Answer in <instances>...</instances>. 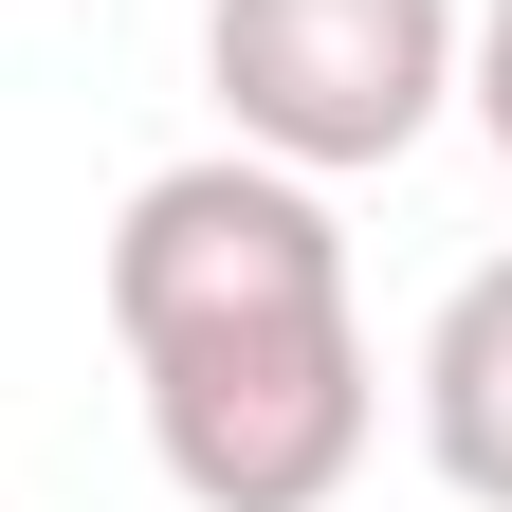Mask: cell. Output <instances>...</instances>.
I'll return each mask as SVG.
<instances>
[{"instance_id": "cell-3", "label": "cell", "mask_w": 512, "mask_h": 512, "mask_svg": "<svg viewBox=\"0 0 512 512\" xmlns=\"http://www.w3.org/2000/svg\"><path fill=\"white\" fill-rule=\"evenodd\" d=\"M421 458L458 476V512H512V256H476L421 330Z\"/></svg>"}, {"instance_id": "cell-1", "label": "cell", "mask_w": 512, "mask_h": 512, "mask_svg": "<svg viewBox=\"0 0 512 512\" xmlns=\"http://www.w3.org/2000/svg\"><path fill=\"white\" fill-rule=\"evenodd\" d=\"M110 330L147 384V458L183 512H330L384 384H366V311H348V220L330 183L202 147L147 165L110 220Z\"/></svg>"}, {"instance_id": "cell-2", "label": "cell", "mask_w": 512, "mask_h": 512, "mask_svg": "<svg viewBox=\"0 0 512 512\" xmlns=\"http://www.w3.org/2000/svg\"><path fill=\"white\" fill-rule=\"evenodd\" d=\"M202 92L293 183L403 165L458 110V0H202Z\"/></svg>"}, {"instance_id": "cell-4", "label": "cell", "mask_w": 512, "mask_h": 512, "mask_svg": "<svg viewBox=\"0 0 512 512\" xmlns=\"http://www.w3.org/2000/svg\"><path fill=\"white\" fill-rule=\"evenodd\" d=\"M458 110L494 128V165H512V0H476V19H458Z\"/></svg>"}]
</instances>
